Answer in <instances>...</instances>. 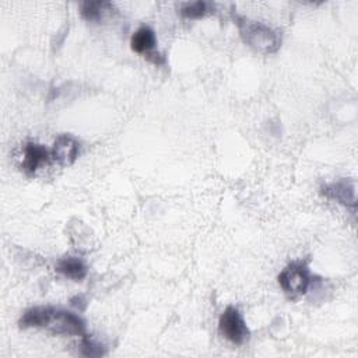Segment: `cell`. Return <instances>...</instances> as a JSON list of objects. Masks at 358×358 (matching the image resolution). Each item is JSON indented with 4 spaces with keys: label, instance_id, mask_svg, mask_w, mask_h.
<instances>
[{
    "label": "cell",
    "instance_id": "obj_1",
    "mask_svg": "<svg viewBox=\"0 0 358 358\" xmlns=\"http://www.w3.org/2000/svg\"><path fill=\"white\" fill-rule=\"evenodd\" d=\"M21 329H46L53 334L80 336L85 331V322L77 313L55 306H34L27 309L18 320Z\"/></svg>",
    "mask_w": 358,
    "mask_h": 358
},
{
    "label": "cell",
    "instance_id": "obj_2",
    "mask_svg": "<svg viewBox=\"0 0 358 358\" xmlns=\"http://www.w3.org/2000/svg\"><path fill=\"white\" fill-rule=\"evenodd\" d=\"M234 21L242 41L253 50L262 55H271L280 49L282 41L280 31L262 21L250 20L239 14H234Z\"/></svg>",
    "mask_w": 358,
    "mask_h": 358
},
{
    "label": "cell",
    "instance_id": "obj_3",
    "mask_svg": "<svg viewBox=\"0 0 358 358\" xmlns=\"http://www.w3.org/2000/svg\"><path fill=\"white\" fill-rule=\"evenodd\" d=\"M281 289L291 298L305 295L312 284V275L308 266L302 262H292L278 274Z\"/></svg>",
    "mask_w": 358,
    "mask_h": 358
},
{
    "label": "cell",
    "instance_id": "obj_4",
    "mask_svg": "<svg viewBox=\"0 0 358 358\" xmlns=\"http://www.w3.org/2000/svg\"><path fill=\"white\" fill-rule=\"evenodd\" d=\"M220 334L229 343L242 345L250 337V330L243 320L242 313L235 306H227L218 319Z\"/></svg>",
    "mask_w": 358,
    "mask_h": 358
},
{
    "label": "cell",
    "instance_id": "obj_5",
    "mask_svg": "<svg viewBox=\"0 0 358 358\" xmlns=\"http://www.w3.org/2000/svg\"><path fill=\"white\" fill-rule=\"evenodd\" d=\"M320 193L351 211L357 210V194H355V182L352 179H337L334 182L326 183L320 187Z\"/></svg>",
    "mask_w": 358,
    "mask_h": 358
},
{
    "label": "cell",
    "instance_id": "obj_6",
    "mask_svg": "<svg viewBox=\"0 0 358 358\" xmlns=\"http://www.w3.org/2000/svg\"><path fill=\"white\" fill-rule=\"evenodd\" d=\"M50 154L60 166H70L80 155V143L71 134H59L53 141Z\"/></svg>",
    "mask_w": 358,
    "mask_h": 358
},
{
    "label": "cell",
    "instance_id": "obj_7",
    "mask_svg": "<svg viewBox=\"0 0 358 358\" xmlns=\"http://www.w3.org/2000/svg\"><path fill=\"white\" fill-rule=\"evenodd\" d=\"M52 154L48 151V148L39 143L29 141L22 148V161H21V169L27 175H34L42 165H45Z\"/></svg>",
    "mask_w": 358,
    "mask_h": 358
},
{
    "label": "cell",
    "instance_id": "obj_8",
    "mask_svg": "<svg viewBox=\"0 0 358 358\" xmlns=\"http://www.w3.org/2000/svg\"><path fill=\"white\" fill-rule=\"evenodd\" d=\"M157 45V36L151 27L143 25L140 27L130 38V48L133 52L138 55L148 56L154 52V48Z\"/></svg>",
    "mask_w": 358,
    "mask_h": 358
},
{
    "label": "cell",
    "instance_id": "obj_9",
    "mask_svg": "<svg viewBox=\"0 0 358 358\" xmlns=\"http://www.w3.org/2000/svg\"><path fill=\"white\" fill-rule=\"evenodd\" d=\"M55 268L59 274L73 281H83L88 274V268L85 263L81 259L73 257V256H66L60 259L56 263Z\"/></svg>",
    "mask_w": 358,
    "mask_h": 358
},
{
    "label": "cell",
    "instance_id": "obj_10",
    "mask_svg": "<svg viewBox=\"0 0 358 358\" xmlns=\"http://www.w3.org/2000/svg\"><path fill=\"white\" fill-rule=\"evenodd\" d=\"M113 10V4L105 0H87L80 4V14L88 22H99L106 14H110Z\"/></svg>",
    "mask_w": 358,
    "mask_h": 358
},
{
    "label": "cell",
    "instance_id": "obj_11",
    "mask_svg": "<svg viewBox=\"0 0 358 358\" xmlns=\"http://www.w3.org/2000/svg\"><path fill=\"white\" fill-rule=\"evenodd\" d=\"M211 13H214V6L204 0L187 1L180 4L179 7V14L187 20H199Z\"/></svg>",
    "mask_w": 358,
    "mask_h": 358
},
{
    "label": "cell",
    "instance_id": "obj_12",
    "mask_svg": "<svg viewBox=\"0 0 358 358\" xmlns=\"http://www.w3.org/2000/svg\"><path fill=\"white\" fill-rule=\"evenodd\" d=\"M81 354L85 357H102L105 355V347L85 333L81 337Z\"/></svg>",
    "mask_w": 358,
    "mask_h": 358
}]
</instances>
